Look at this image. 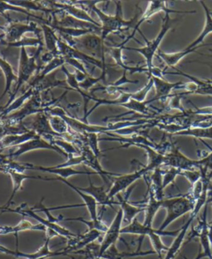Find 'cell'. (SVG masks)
<instances>
[{
	"mask_svg": "<svg viewBox=\"0 0 212 259\" xmlns=\"http://www.w3.org/2000/svg\"><path fill=\"white\" fill-rule=\"evenodd\" d=\"M5 173H8L9 175L11 177L12 181H13V191H12L11 196L10 199L8 200L7 203L5 204L4 206L0 207V214H3L4 212H6L10 204L14 200V196L16 195L17 191H19V189L22 187V183H23L25 180L27 179H35L39 180V177H34V176H28L24 174V173L19 172L17 170H11V169H8L5 171Z\"/></svg>",
	"mask_w": 212,
	"mask_h": 259,
	"instance_id": "83f0119b",
	"label": "cell"
},
{
	"mask_svg": "<svg viewBox=\"0 0 212 259\" xmlns=\"http://www.w3.org/2000/svg\"><path fill=\"white\" fill-rule=\"evenodd\" d=\"M81 163H84V157L82 155H79L77 157L69 156L68 160L66 162L57 165L56 167H71L72 166L80 165Z\"/></svg>",
	"mask_w": 212,
	"mask_h": 259,
	"instance_id": "11a10c76",
	"label": "cell"
},
{
	"mask_svg": "<svg viewBox=\"0 0 212 259\" xmlns=\"http://www.w3.org/2000/svg\"><path fill=\"white\" fill-rule=\"evenodd\" d=\"M62 221H80V222H82V223L86 224V225L88 226L89 228V230H96L100 231L101 233H105L107 231L108 226L105 225L103 221H101V219L98 220V221H86L82 217H78V218H67V219H62Z\"/></svg>",
	"mask_w": 212,
	"mask_h": 259,
	"instance_id": "c3c4849f",
	"label": "cell"
},
{
	"mask_svg": "<svg viewBox=\"0 0 212 259\" xmlns=\"http://www.w3.org/2000/svg\"><path fill=\"white\" fill-rule=\"evenodd\" d=\"M162 166H169L182 170H193L201 168L198 160L190 159L180 152L179 148L173 146L168 152L164 153Z\"/></svg>",
	"mask_w": 212,
	"mask_h": 259,
	"instance_id": "9c48e42d",
	"label": "cell"
},
{
	"mask_svg": "<svg viewBox=\"0 0 212 259\" xmlns=\"http://www.w3.org/2000/svg\"><path fill=\"white\" fill-rule=\"evenodd\" d=\"M148 171H150V170H148V167L145 166L144 168L136 170L135 172L116 177L114 179L111 188L108 191V195L110 196V199L113 200L114 196L120 193L121 191H125L126 189L129 188L136 181L146 175Z\"/></svg>",
	"mask_w": 212,
	"mask_h": 259,
	"instance_id": "9a60e30c",
	"label": "cell"
},
{
	"mask_svg": "<svg viewBox=\"0 0 212 259\" xmlns=\"http://www.w3.org/2000/svg\"><path fill=\"white\" fill-rule=\"evenodd\" d=\"M26 205L27 204L22 205L15 209H8L6 212H14V213H18V214H22L23 216L32 217V218L34 219L36 221H38L39 224H41V225L45 226L47 229H50V230L55 231L59 236L64 237L66 239H71L77 236V234L71 232L70 230H66V228L62 227V226L58 225V224L53 223L52 221H48V219L45 220V219L41 218V216L37 215L36 211L33 210L32 208L31 209H24Z\"/></svg>",
	"mask_w": 212,
	"mask_h": 259,
	"instance_id": "7c38bea8",
	"label": "cell"
},
{
	"mask_svg": "<svg viewBox=\"0 0 212 259\" xmlns=\"http://www.w3.org/2000/svg\"><path fill=\"white\" fill-rule=\"evenodd\" d=\"M39 180L49 181V182H50V181H59V182H63L66 186H68L70 188L73 189L74 191H75L76 193H78V195H79L80 197L82 198L83 200H84V205L87 206L92 221H96L100 220L98 215H97V205H98V204L96 202V200H95L92 196H90L88 194L84 193V192L80 191L77 187H75L73 184H71V182H69L67 180L63 179V178H60V177H57V178H41V177H39Z\"/></svg>",
	"mask_w": 212,
	"mask_h": 259,
	"instance_id": "d6986e66",
	"label": "cell"
},
{
	"mask_svg": "<svg viewBox=\"0 0 212 259\" xmlns=\"http://www.w3.org/2000/svg\"><path fill=\"white\" fill-rule=\"evenodd\" d=\"M41 112H46L44 108V101L41 99V94L36 92L19 110L14 112V114H9L0 121H6L11 123H23L24 118Z\"/></svg>",
	"mask_w": 212,
	"mask_h": 259,
	"instance_id": "ba28073f",
	"label": "cell"
},
{
	"mask_svg": "<svg viewBox=\"0 0 212 259\" xmlns=\"http://www.w3.org/2000/svg\"><path fill=\"white\" fill-rule=\"evenodd\" d=\"M0 69L5 78V88L2 95L0 96V100H1L4 98V96H6L10 92L13 83L17 82L18 75L14 72L11 65L1 56H0Z\"/></svg>",
	"mask_w": 212,
	"mask_h": 259,
	"instance_id": "836d02e7",
	"label": "cell"
},
{
	"mask_svg": "<svg viewBox=\"0 0 212 259\" xmlns=\"http://www.w3.org/2000/svg\"><path fill=\"white\" fill-rule=\"evenodd\" d=\"M164 170L162 169L157 168L153 170V174L151 176V186L156 199L157 200H164V188L162 187V177H163Z\"/></svg>",
	"mask_w": 212,
	"mask_h": 259,
	"instance_id": "f35d334b",
	"label": "cell"
},
{
	"mask_svg": "<svg viewBox=\"0 0 212 259\" xmlns=\"http://www.w3.org/2000/svg\"><path fill=\"white\" fill-rule=\"evenodd\" d=\"M155 101L154 99H152L150 100H145V101H138V100H133L130 98V100L124 104H122L120 106L126 108V109H130V111L135 112V113H139L142 114H148V105L151 103Z\"/></svg>",
	"mask_w": 212,
	"mask_h": 259,
	"instance_id": "7bdbcfd3",
	"label": "cell"
},
{
	"mask_svg": "<svg viewBox=\"0 0 212 259\" xmlns=\"http://www.w3.org/2000/svg\"><path fill=\"white\" fill-rule=\"evenodd\" d=\"M10 5H14L16 7L25 9L26 11L30 12V10L33 11L43 12L46 14H55L58 11V9H51L45 8L37 1H9Z\"/></svg>",
	"mask_w": 212,
	"mask_h": 259,
	"instance_id": "ab89813d",
	"label": "cell"
},
{
	"mask_svg": "<svg viewBox=\"0 0 212 259\" xmlns=\"http://www.w3.org/2000/svg\"><path fill=\"white\" fill-rule=\"evenodd\" d=\"M162 207V200H157L153 190L149 187V197L147 205H145V219L144 225L152 226L153 219L157 214V210Z\"/></svg>",
	"mask_w": 212,
	"mask_h": 259,
	"instance_id": "1f68e13d",
	"label": "cell"
},
{
	"mask_svg": "<svg viewBox=\"0 0 212 259\" xmlns=\"http://www.w3.org/2000/svg\"><path fill=\"white\" fill-rule=\"evenodd\" d=\"M153 87V80L152 78L149 79L148 83L145 84V87H143L141 90L136 91L135 93L130 94V98L133 100H138V101H145L147 95L151 89Z\"/></svg>",
	"mask_w": 212,
	"mask_h": 259,
	"instance_id": "f907efd6",
	"label": "cell"
},
{
	"mask_svg": "<svg viewBox=\"0 0 212 259\" xmlns=\"http://www.w3.org/2000/svg\"><path fill=\"white\" fill-rule=\"evenodd\" d=\"M61 69H62V71H63L65 75H66V83L68 84V87L71 88V91H76V92L80 94V96H82L83 99H84V115H86L87 113V104L89 102V100H93V101H95L96 97L92 96V95H90V94L84 93L83 90H81V88L80 87V84H79V82H78L77 79H76L75 73L70 72L65 66H62Z\"/></svg>",
	"mask_w": 212,
	"mask_h": 259,
	"instance_id": "f1b7e54d",
	"label": "cell"
},
{
	"mask_svg": "<svg viewBox=\"0 0 212 259\" xmlns=\"http://www.w3.org/2000/svg\"><path fill=\"white\" fill-rule=\"evenodd\" d=\"M0 171H3V172H5V169L3 168L2 166H0Z\"/></svg>",
	"mask_w": 212,
	"mask_h": 259,
	"instance_id": "be15d7a7",
	"label": "cell"
},
{
	"mask_svg": "<svg viewBox=\"0 0 212 259\" xmlns=\"http://www.w3.org/2000/svg\"><path fill=\"white\" fill-rule=\"evenodd\" d=\"M156 253L155 251H148V252H120L117 249L115 244L108 248L101 256V258L104 259H124L125 257H139V256H146V255Z\"/></svg>",
	"mask_w": 212,
	"mask_h": 259,
	"instance_id": "74e56055",
	"label": "cell"
},
{
	"mask_svg": "<svg viewBox=\"0 0 212 259\" xmlns=\"http://www.w3.org/2000/svg\"><path fill=\"white\" fill-rule=\"evenodd\" d=\"M41 31L44 32V41L48 53H53L56 57H61L58 51V41L55 30L48 24L41 23Z\"/></svg>",
	"mask_w": 212,
	"mask_h": 259,
	"instance_id": "f546056e",
	"label": "cell"
},
{
	"mask_svg": "<svg viewBox=\"0 0 212 259\" xmlns=\"http://www.w3.org/2000/svg\"><path fill=\"white\" fill-rule=\"evenodd\" d=\"M195 205L196 201L192 197V193L178 197L164 199L162 200V207L166 209L167 214L158 230L161 231L164 230L177 219L180 218L181 216L184 215L188 212L192 211Z\"/></svg>",
	"mask_w": 212,
	"mask_h": 259,
	"instance_id": "5b68a950",
	"label": "cell"
},
{
	"mask_svg": "<svg viewBox=\"0 0 212 259\" xmlns=\"http://www.w3.org/2000/svg\"><path fill=\"white\" fill-rule=\"evenodd\" d=\"M200 4L202 5L203 9L205 14V26L203 27L201 34L197 36V38L195 39L192 44L187 46V49H194V48H198V46L203 42L204 39L212 32V12L205 3L200 1Z\"/></svg>",
	"mask_w": 212,
	"mask_h": 259,
	"instance_id": "4dcf8cb0",
	"label": "cell"
},
{
	"mask_svg": "<svg viewBox=\"0 0 212 259\" xmlns=\"http://www.w3.org/2000/svg\"><path fill=\"white\" fill-rule=\"evenodd\" d=\"M84 136L90 149L94 152V154L98 157H100L101 155V151L100 150V148L98 147V134H84Z\"/></svg>",
	"mask_w": 212,
	"mask_h": 259,
	"instance_id": "681fc988",
	"label": "cell"
},
{
	"mask_svg": "<svg viewBox=\"0 0 212 259\" xmlns=\"http://www.w3.org/2000/svg\"><path fill=\"white\" fill-rule=\"evenodd\" d=\"M29 259V258H26ZM31 259H48V257H40V258H31Z\"/></svg>",
	"mask_w": 212,
	"mask_h": 259,
	"instance_id": "e7e4bbea",
	"label": "cell"
},
{
	"mask_svg": "<svg viewBox=\"0 0 212 259\" xmlns=\"http://www.w3.org/2000/svg\"><path fill=\"white\" fill-rule=\"evenodd\" d=\"M175 135L194 137V138L199 139H212V127H188L187 130L176 134Z\"/></svg>",
	"mask_w": 212,
	"mask_h": 259,
	"instance_id": "b9f144b4",
	"label": "cell"
},
{
	"mask_svg": "<svg viewBox=\"0 0 212 259\" xmlns=\"http://www.w3.org/2000/svg\"><path fill=\"white\" fill-rule=\"evenodd\" d=\"M36 91L32 87H28V89L22 95L19 96V98L15 99V100L11 103V105H9L7 108L5 109H0V120L5 117L8 116L10 113L14 111L19 110L23 105L24 102L27 100H29L34 94Z\"/></svg>",
	"mask_w": 212,
	"mask_h": 259,
	"instance_id": "d590c367",
	"label": "cell"
},
{
	"mask_svg": "<svg viewBox=\"0 0 212 259\" xmlns=\"http://www.w3.org/2000/svg\"><path fill=\"white\" fill-rule=\"evenodd\" d=\"M65 42L68 45L76 48L78 50L84 51L87 54L92 57H100L101 62L105 64V41L101 36H97L95 33H90L86 36L78 38H66Z\"/></svg>",
	"mask_w": 212,
	"mask_h": 259,
	"instance_id": "8992f818",
	"label": "cell"
},
{
	"mask_svg": "<svg viewBox=\"0 0 212 259\" xmlns=\"http://www.w3.org/2000/svg\"><path fill=\"white\" fill-rule=\"evenodd\" d=\"M183 98V96H172L171 99L169 100L168 107L170 109H179L182 113H186L183 106L181 105V100Z\"/></svg>",
	"mask_w": 212,
	"mask_h": 259,
	"instance_id": "9f6ffc18",
	"label": "cell"
},
{
	"mask_svg": "<svg viewBox=\"0 0 212 259\" xmlns=\"http://www.w3.org/2000/svg\"><path fill=\"white\" fill-rule=\"evenodd\" d=\"M16 150L10 152L8 155L10 158L14 157H20L21 155L24 154L26 152L30 151L39 150V149H48V150L55 151L58 152L59 154L64 156L65 157H69L68 155L66 154L64 151L62 150L61 148H58L57 146L54 145L50 142L47 141V139H44L43 137L37 135L34 139H31L29 141L21 144V145L16 147Z\"/></svg>",
	"mask_w": 212,
	"mask_h": 259,
	"instance_id": "30bf717a",
	"label": "cell"
},
{
	"mask_svg": "<svg viewBox=\"0 0 212 259\" xmlns=\"http://www.w3.org/2000/svg\"><path fill=\"white\" fill-rule=\"evenodd\" d=\"M174 23H175V20L172 19L169 14H166L163 20H162V27H161L159 33L157 35L155 38L151 40V41H148L144 37V35L141 33L142 36H144V39H145L146 45L142 47V48H125V47L123 48V49H125V50L134 51V52L139 53V54H141L144 57L145 62H146V68L148 69V79L151 76H156V77L159 78L163 77L164 71L153 66V57L155 56L156 53H157V52L159 51L158 50L159 46L162 44L164 36H166L169 30L171 29L172 26Z\"/></svg>",
	"mask_w": 212,
	"mask_h": 259,
	"instance_id": "6da1fadb",
	"label": "cell"
},
{
	"mask_svg": "<svg viewBox=\"0 0 212 259\" xmlns=\"http://www.w3.org/2000/svg\"><path fill=\"white\" fill-rule=\"evenodd\" d=\"M130 39L129 37L126 38V40L119 44V45L115 46V47H110V48H105V53H108L110 55V57L114 60L115 64L117 66L123 69V71H130V74H135L136 72H147L148 73V69L141 67V66H135V67H131L128 66L124 63L123 59V54H122V51H123L124 45H125Z\"/></svg>",
	"mask_w": 212,
	"mask_h": 259,
	"instance_id": "44dd1931",
	"label": "cell"
},
{
	"mask_svg": "<svg viewBox=\"0 0 212 259\" xmlns=\"http://www.w3.org/2000/svg\"><path fill=\"white\" fill-rule=\"evenodd\" d=\"M208 234H209V239H210V246H211L212 250V221L209 225V231H208Z\"/></svg>",
	"mask_w": 212,
	"mask_h": 259,
	"instance_id": "94428289",
	"label": "cell"
},
{
	"mask_svg": "<svg viewBox=\"0 0 212 259\" xmlns=\"http://www.w3.org/2000/svg\"><path fill=\"white\" fill-rule=\"evenodd\" d=\"M7 11H14L19 12V13H22V14H27L28 17H32V18H36L37 20L41 21V23H45V24H50L51 20H45L44 18H41V17L36 16L33 14H31L30 12L26 11L25 9H21L19 7H16L14 5H10L9 2H3L0 1V15L4 17L5 19H7L9 21V23L12 22L10 17L5 15V12Z\"/></svg>",
	"mask_w": 212,
	"mask_h": 259,
	"instance_id": "60d3db41",
	"label": "cell"
},
{
	"mask_svg": "<svg viewBox=\"0 0 212 259\" xmlns=\"http://www.w3.org/2000/svg\"><path fill=\"white\" fill-rule=\"evenodd\" d=\"M65 64H66V62H65L63 57H55L53 61H51L49 63L45 65L44 68L41 69V71L35 76V78H36V79H43V78L45 77L46 75H49L51 73L54 72L56 69L59 68V67H62V66H64Z\"/></svg>",
	"mask_w": 212,
	"mask_h": 259,
	"instance_id": "f6af8a7d",
	"label": "cell"
},
{
	"mask_svg": "<svg viewBox=\"0 0 212 259\" xmlns=\"http://www.w3.org/2000/svg\"><path fill=\"white\" fill-rule=\"evenodd\" d=\"M101 234L102 233L100 232L98 230H89L86 234L77 235L75 238L69 239L68 245L65 248L64 250L68 253L71 252L80 251L83 248L89 246L96 239H98L99 237L101 236Z\"/></svg>",
	"mask_w": 212,
	"mask_h": 259,
	"instance_id": "cb8c5ba5",
	"label": "cell"
},
{
	"mask_svg": "<svg viewBox=\"0 0 212 259\" xmlns=\"http://www.w3.org/2000/svg\"><path fill=\"white\" fill-rule=\"evenodd\" d=\"M122 223H123V210L119 208V210L117 211L116 215L114 217V221L110 227H108L107 231L105 233V237L100 245L98 258H101L103 253L107 250L108 248H110L112 245L116 243L121 234Z\"/></svg>",
	"mask_w": 212,
	"mask_h": 259,
	"instance_id": "4fadbf2b",
	"label": "cell"
},
{
	"mask_svg": "<svg viewBox=\"0 0 212 259\" xmlns=\"http://www.w3.org/2000/svg\"><path fill=\"white\" fill-rule=\"evenodd\" d=\"M206 257V256H205V253H204V252H199L198 255H197V256H196V257H195V258L194 259H201L203 258V257Z\"/></svg>",
	"mask_w": 212,
	"mask_h": 259,
	"instance_id": "6125c7cd",
	"label": "cell"
},
{
	"mask_svg": "<svg viewBox=\"0 0 212 259\" xmlns=\"http://www.w3.org/2000/svg\"><path fill=\"white\" fill-rule=\"evenodd\" d=\"M209 191H212V187H210V188H209Z\"/></svg>",
	"mask_w": 212,
	"mask_h": 259,
	"instance_id": "03108f58",
	"label": "cell"
},
{
	"mask_svg": "<svg viewBox=\"0 0 212 259\" xmlns=\"http://www.w3.org/2000/svg\"><path fill=\"white\" fill-rule=\"evenodd\" d=\"M101 80H104V81L106 80V73L101 72V75L97 78L88 76L86 80L79 83V84H80V87L81 88V90L88 91L89 90L92 89V87H93L95 84H97V83L101 81Z\"/></svg>",
	"mask_w": 212,
	"mask_h": 259,
	"instance_id": "816d5d0a",
	"label": "cell"
},
{
	"mask_svg": "<svg viewBox=\"0 0 212 259\" xmlns=\"http://www.w3.org/2000/svg\"><path fill=\"white\" fill-rule=\"evenodd\" d=\"M89 187H84V188L77 187L78 189L82 192L92 196L96 200L97 204H100L103 206L108 205V206L113 207V205H117V201L110 199L108 195V191H105V187H96L93 184L91 179V176H89Z\"/></svg>",
	"mask_w": 212,
	"mask_h": 259,
	"instance_id": "4316f807",
	"label": "cell"
},
{
	"mask_svg": "<svg viewBox=\"0 0 212 259\" xmlns=\"http://www.w3.org/2000/svg\"><path fill=\"white\" fill-rule=\"evenodd\" d=\"M194 219H195V217L191 215L187 223L183 225V228L181 229L180 233L178 234V236L176 237L175 240L172 244L171 247L168 248V250L166 251V256L163 259H174L178 251L180 250L181 247L183 245L187 230L190 227L191 224L192 223V221H194Z\"/></svg>",
	"mask_w": 212,
	"mask_h": 259,
	"instance_id": "e575fe53",
	"label": "cell"
},
{
	"mask_svg": "<svg viewBox=\"0 0 212 259\" xmlns=\"http://www.w3.org/2000/svg\"><path fill=\"white\" fill-rule=\"evenodd\" d=\"M9 48H27V47H44V41L41 37H28L23 36L19 41L12 44H4Z\"/></svg>",
	"mask_w": 212,
	"mask_h": 259,
	"instance_id": "bcb514c9",
	"label": "cell"
},
{
	"mask_svg": "<svg viewBox=\"0 0 212 259\" xmlns=\"http://www.w3.org/2000/svg\"><path fill=\"white\" fill-rule=\"evenodd\" d=\"M49 121L54 132L62 137V139L66 135H70V127L63 118L59 116L50 115Z\"/></svg>",
	"mask_w": 212,
	"mask_h": 259,
	"instance_id": "ee69618b",
	"label": "cell"
},
{
	"mask_svg": "<svg viewBox=\"0 0 212 259\" xmlns=\"http://www.w3.org/2000/svg\"><path fill=\"white\" fill-rule=\"evenodd\" d=\"M153 80V87L155 88L156 95L153 99L154 100H162L171 96L172 92L176 89H183L184 88V82L166 81L163 78L151 76ZM149 78V79H150Z\"/></svg>",
	"mask_w": 212,
	"mask_h": 259,
	"instance_id": "603a6c76",
	"label": "cell"
},
{
	"mask_svg": "<svg viewBox=\"0 0 212 259\" xmlns=\"http://www.w3.org/2000/svg\"><path fill=\"white\" fill-rule=\"evenodd\" d=\"M61 10L55 14H53V21L51 20L49 26L51 27H66V28H73V29L91 30L94 32H101V27L95 25L93 23H87L84 21L79 20L77 18L71 17L69 14L63 12V15H62L59 20L56 18V14L59 13Z\"/></svg>",
	"mask_w": 212,
	"mask_h": 259,
	"instance_id": "5bb4252c",
	"label": "cell"
},
{
	"mask_svg": "<svg viewBox=\"0 0 212 259\" xmlns=\"http://www.w3.org/2000/svg\"><path fill=\"white\" fill-rule=\"evenodd\" d=\"M126 73H127V71H123L122 76H121L119 79H118L116 81H114V83H111V84H111V85L114 87H121V85H123V84H128V83H130V84H138V83H139V80H131L127 79V77H126Z\"/></svg>",
	"mask_w": 212,
	"mask_h": 259,
	"instance_id": "91938a15",
	"label": "cell"
},
{
	"mask_svg": "<svg viewBox=\"0 0 212 259\" xmlns=\"http://www.w3.org/2000/svg\"><path fill=\"white\" fill-rule=\"evenodd\" d=\"M137 147L146 151L148 159V165L146 166L148 170L153 171L155 169L159 168L162 166L163 161H164V154H162L154 148L148 147V146L139 145Z\"/></svg>",
	"mask_w": 212,
	"mask_h": 259,
	"instance_id": "8d00e7d4",
	"label": "cell"
},
{
	"mask_svg": "<svg viewBox=\"0 0 212 259\" xmlns=\"http://www.w3.org/2000/svg\"><path fill=\"white\" fill-rule=\"evenodd\" d=\"M92 259H96V258H92ZM98 259H104V258H98Z\"/></svg>",
	"mask_w": 212,
	"mask_h": 259,
	"instance_id": "003e7915",
	"label": "cell"
},
{
	"mask_svg": "<svg viewBox=\"0 0 212 259\" xmlns=\"http://www.w3.org/2000/svg\"><path fill=\"white\" fill-rule=\"evenodd\" d=\"M80 155H82L84 157V163L83 164L89 166L90 167H92L93 170H95L98 175L101 176L105 183H108V177L111 178V177L120 176V174H118V173L109 172V171L104 170L99 161L98 157L94 154V152L90 149L88 146H83L82 150L80 151Z\"/></svg>",
	"mask_w": 212,
	"mask_h": 259,
	"instance_id": "7402d4cb",
	"label": "cell"
},
{
	"mask_svg": "<svg viewBox=\"0 0 212 259\" xmlns=\"http://www.w3.org/2000/svg\"><path fill=\"white\" fill-rule=\"evenodd\" d=\"M133 189H134V187H131L127 191L124 197H122V196H120L119 194H118L116 196L118 200H119L117 201V205H119L120 209L123 210V222L128 224V225H130L134 221V219L136 218V215L138 214L145 210V206L136 207L129 202V196H130V193L132 192Z\"/></svg>",
	"mask_w": 212,
	"mask_h": 259,
	"instance_id": "484cf974",
	"label": "cell"
},
{
	"mask_svg": "<svg viewBox=\"0 0 212 259\" xmlns=\"http://www.w3.org/2000/svg\"><path fill=\"white\" fill-rule=\"evenodd\" d=\"M27 170H41L45 172L53 173L56 174L60 178L66 179V178L72 177L75 175H96L97 173L96 171H88V170H77L71 167H56V166H51V167H45V166H34L32 164L27 163L26 166Z\"/></svg>",
	"mask_w": 212,
	"mask_h": 259,
	"instance_id": "d4e9b609",
	"label": "cell"
},
{
	"mask_svg": "<svg viewBox=\"0 0 212 259\" xmlns=\"http://www.w3.org/2000/svg\"><path fill=\"white\" fill-rule=\"evenodd\" d=\"M181 176H183L189 181L190 183L193 186L196 182H198L199 180L201 178V170H183L181 172Z\"/></svg>",
	"mask_w": 212,
	"mask_h": 259,
	"instance_id": "db71d44e",
	"label": "cell"
},
{
	"mask_svg": "<svg viewBox=\"0 0 212 259\" xmlns=\"http://www.w3.org/2000/svg\"><path fill=\"white\" fill-rule=\"evenodd\" d=\"M181 230H175V231H165V230H154L152 226H147L144 224L139 223L137 218L134 219V221L126 225L125 227L121 229V234H136L142 237L144 239L145 235L149 237L151 243L153 245L154 251L158 256V258H162V252L168 250V248L165 246L161 240V236L177 237L180 233ZM141 239V240H142Z\"/></svg>",
	"mask_w": 212,
	"mask_h": 259,
	"instance_id": "3957f363",
	"label": "cell"
},
{
	"mask_svg": "<svg viewBox=\"0 0 212 259\" xmlns=\"http://www.w3.org/2000/svg\"><path fill=\"white\" fill-rule=\"evenodd\" d=\"M30 131H33L39 136L47 138V140H51L53 138H62L61 135L53 131L49 121V117L46 114V112H41L36 114L32 123L29 126L26 127Z\"/></svg>",
	"mask_w": 212,
	"mask_h": 259,
	"instance_id": "ac0fdd59",
	"label": "cell"
},
{
	"mask_svg": "<svg viewBox=\"0 0 212 259\" xmlns=\"http://www.w3.org/2000/svg\"><path fill=\"white\" fill-rule=\"evenodd\" d=\"M50 143L64 151L68 156H74L75 154L80 155V151L76 147H75L71 142L66 140V139L53 138L51 139Z\"/></svg>",
	"mask_w": 212,
	"mask_h": 259,
	"instance_id": "7dc6e473",
	"label": "cell"
},
{
	"mask_svg": "<svg viewBox=\"0 0 212 259\" xmlns=\"http://www.w3.org/2000/svg\"><path fill=\"white\" fill-rule=\"evenodd\" d=\"M196 48H194V49H187V48H185L184 50L174 53H166L164 52H162V51L159 50L157 52V57L162 60V62L166 64V66H169V67H174L186 56L190 54V53L196 52Z\"/></svg>",
	"mask_w": 212,
	"mask_h": 259,
	"instance_id": "d6a6232c",
	"label": "cell"
},
{
	"mask_svg": "<svg viewBox=\"0 0 212 259\" xmlns=\"http://www.w3.org/2000/svg\"><path fill=\"white\" fill-rule=\"evenodd\" d=\"M0 29L4 31L5 37L1 40V44H12L23 38L24 34L32 32L37 35V37H41V28L37 27L36 23L31 22L29 23H14L10 22L6 26H0Z\"/></svg>",
	"mask_w": 212,
	"mask_h": 259,
	"instance_id": "52a82bcc",
	"label": "cell"
},
{
	"mask_svg": "<svg viewBox=\"0 0 212 259\" xmlns=\"http://www.w3.org/2000/svg\"><path fill=\"white\" fill-rule=\"evenodd\" d=\"M63 58H64L66 63L69 64L70 66H73L76 71H80V72L84 73L86 75H90L87 73V70L84 68V65L81 62H79L77 60L73 59V58H70V57H63Z\"/></svg>",
	"mask_w": 212,
	"mask_h": 259,
	"instance_id": "6f0895ef",
	"label": "cell"
},
{
	"mask_svg": "<svg viewBox=\"0 0 212 259\" xmlns=\"http://www.w3.org/2000/svg\"><path fill=\"white\" fill-rule=\"evenodd\" d=\"M20 49L19 71H18V80L16 82V85L14 88V92L10 95V100L8 101L7 104L5 105V107H2L1 109H5L9 105H11V103L16 99L17 94L21 89V87H23L26 82H28L32 74L37 71L38 68L37 63V60L43 52L44 47L37 48L36 53L32 55V57L28 56L25 48H22Z\"/></svg>",
	"mask_w": 212,
	"mask_h": 259,
	"instance_id": "277c9868",
	"label": "cell"
},
{
	"mask_svg": "<svg viewBox=\"0 0 212 259\" xmlns=\"http://www.w3.org/2000/svg\"><path fill=\"white\" fill-rule=\"evenodd\" d=\"M198 161L201 167L205 169V170H212V149L211 152H210L209 154L206 155L201 159L198 160Z\"/></svg>",
	"mask_w": 212,
	"mask_h": 259,
	"instance_id": "680465c9",
	"label": "cell"
},
{
	"mask_svg": "<svg viewBox=\"0 0 212 259\" xmlns=\"http://www.w3.org/2000/svg\"><path fill=\"white\" fill-rule=\"evenodd\" d=\"M206 216H207V204H205V209L203 212L202 218L201 221H200L199 225L196 226L195 229H193L192 231V234L190 235L188 241L190 242L191 239H193L195 237H198L201 241V247L203 248V252L205 253L206 257L212 259V250L211 246H210V239H209V225L207 224V220H206Z\"/></svg>",
	"mask_w": 212,
	"mask_h": 259,
	"instance_id": "2e32d148",
	"label": "cell"
},
{
	"mask_svg": "<svg viewBox=\"0 0 212 259\" xmlns=\"http://www.w3.org/2000/svg\"><path fill=\"white\" fill-rule=\"evenodd\" d=\"M29 87L33 88L37 93H41V91H49L55 87H61L65 88L66 91H71L66 80H57L55 72L51 73L43 79L34 78L30 83Z\"/></svg>",
	"mask_w": 212,
	"mask_h": 259,
	"instance_id": "ffe728a7",
	"label": "cell"
},
{
	"mask_svg": "<svg viewBox=\"0 0 212 259\" xmlns=\"http://www.w3.org/2000/svg\"><path fill=\"white\" fill-rule=\"evenodd\" d=\"M162 11L164 12L166 14H195V13H196V11H180V10H174V9H171L168 7V5H167V3L166 2H163V1H152V2L148 3L146 10L144 11V14L142 15L141 18H139L137 26L135 27V29L133 31L131 36H132L133 37H135V32H137V31H139V27L141 26L142 23L148 20V18H150L151 17L154 15V14ZM139 32H140V31H139Z\"/></svg>",
	"mask_w": 212,
	"mask_h": 259,
	"instance_id": "e0dca14e",
	"label": "cell"
},
{
	"mask_svg": "<svg viewBox=\"0 0 212 259\" xmlns=\"http://www.w3.org/2000/svg\"><path fill=\"white\" fill-rule=\"evenodd\" d=\"M181 172H182V170L173 168V167H170L169 170L164 171L163 177H162V187H163V188L165 189V187H167L169 184H171L172 182H174L176 178L178 175H181Z\"/></svg>",
	"mask_w": 212,
	"mask_h": 259,
	"instance_id": "f5cc1de1",
	"label": "cell"
},
{
	"mask_svg": "<svg viewBox=\"0 0 212 259\" xmlns=\"http://www.w3.org/2000/svg\"><path fill=\"white\" fill-rule=\"evenodd\" d=\"M115 5L116 11L114 16L105 14L102 10L96 7V5L92 8V12L97 15L101 21V36L104 41L109 35L114 32H125L130 29H133L134 31L139 20L138 13H136L135 16L130 20H124L121 2H115Z\"/></svg>",
	"mask_w": 212,
	"mask_h": 259,
	"instance_id": "7a4b0ae2",
	"label": "cell"
},
{
	"mask_svg": "<svg viewBox=\"0 0 212 259\" xmlns=\"http://www.w3.org/2000/svg\"><path fill=\"white\" fill-rule=\"evenodd\" d=\"M58 51H59L61 57H70V58L77 60L79 62L91 64V65H93L94 66L101 69V72L106 73V67H107L106 64L103 63L101 60L97 59L96 57H92V56L68 45L61 39H59V41H58Z\"/></svg>",
	"mask_w": 212,
	"mask_h": 259,
	"instance_id": "8fae6325",
	"label": "cell"
}]
</instances>
